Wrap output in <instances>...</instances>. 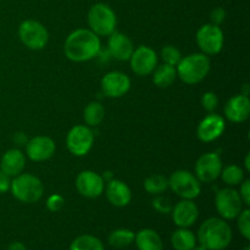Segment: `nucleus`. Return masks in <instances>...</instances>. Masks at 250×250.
<instances>
[{
  "label": "nucleus",
  "instance_id": "obj_1",
  "mask_svg": "<svg viewBox=\"0 0 250 250\" xmlns=\"http://www.w3.org/2000/svg\"><path fill=\"white\" fill-rule=\"evenodd\" d=\"M102 43L100 38L87 28H78L71 32L63 44V53L68 60L84 62L94 59L99 54Z\"/></svg>",
  "mask_w": 250,
  "mask_h": 250
},
{
  "label": "nucleus",
  "instance_id": "obj_2",
  "mask_svg": "<svg viewBox=\"0 0 250 250\" xmlns=\"http://www.w3.org/2000/svg\"><path fill=\"white\" fill-rule=\"evenodd\" d=\"M231 226L220 217H210L205 220L198 229L197 242L208 250H224L231 244Z\"/></svg>",
  "mask_w": 250,
  "mask_h": 250
},
{
  "label": "nucleus",
  "instance_id": "obj_3",
  "mask_svg": "<svg viewBox=\"0 0 250 250\" xmlns=\"http://www.w3.org/2000/svg\"><path fill=\"white\" fill-rule=\"evenodd\" d=\"M210 59L203 53H194L181 59L176 66L177 77L183 83L194 85L207 78L210 72Z\"/></svg>",
  "mask_w": 250,
  "mask_h": 250
},
{
  "label": "nucleus",
  "instance_id": "obj_4",
  "mask_svg": "<svg viewBox=\"0 0 250 250\" xmlns=\"http://www.w3.org/2000/svg\"><path fill=\"white\" fill-rule=\"evenodd\" d=\"M12 195L19 202L32 204L43 197L44 186L38 177L31 173H20L19 176L11 180Z\"/></svg>",
  "mask_w": 250,
  "mask_h": 250
},
{
  "label": "nucleus",
  "instance_id": "obj_5",
  "mask_svg": "<svg viewBox=\"0 0 250 250\" xmlns=\"http://www.w3.org/2000/svg\"><path fill=\"white\" fill-rule=\"evenodd\" d=\"M89 29L98 37H109L116 31L117 17L114 10L104 2H98L88 12Z\"/></svg>",
  "mask_w": 250,
  "mask_h": 250
},
{
  "label": "nucleus",
  "instance_id": "obj_6",
  "mask_svg": "<svg viewBox=\"0 0 250 250\" xmlns=\"http://www.w3.org/2000/svg\"><path fill=\"white\" fill-rule=\"evenodd\" d=\"M168 187L182 199L193 200L200 194V182L197 176L187 170H177L168 178Z\"/></svg>",
  "mask_w": 250,
  "mask_h": 250
},
{
  "label": "nucleus",
  "instance_id": "obj_7",
  "mask_svg": "<svg viewBox=\"0 0 250 250\" xmlns=\"http://www.w3.org/2000/svg\"><path fill=\"white\" fill-rule=\"evenodd\" d=\"M19 37L31 50H42L49 42L48 29L36 20H26L19 27Z\"/></svg>",
  "mask_w": 250,
  "mask_h": 250
},
{
  "label": "nucleus",
  "instance_id": "obj_8",
  "mask_svg": "<svg viewBox=\"0 0 250 250\" xmlns=\"http://www.w3.org/2000/svg\"><path fill=\"white\" fill-rule=\"evenodd\" d=\"M224 32L220 26L207 23L197 32V44L203 54L207 56L216 55L224 48Z\"/></svg>",
  "mask_w": 250,
  "mask_h": 250
},
{
  "label": "nucleus",
  "instance_id": "obj_9",
  "mask_svg": "<svg viewBox=\"0 0 250 250\" xmlns=\"http://www.w3.org/2000/svg\"><path fill=\"white\" fill-rule=\"evenodd\" d=\"M94 143V134L92 129L84 125L72 127L66 137V146L68 151L75 156H84L92 149Z\"/></svg>",
  "mask_w": 250,
  "mask_h": 250
},
{
  "label": "nucleus",
  "instance_id": "obj_10",
  "mask_svg": "<svg viewBox=\"0 0 250 250\" xmlns=\"http://www.w3.org/2000/svg\"><path fill=\"white\" fill-rule=\"evenodd\" d=\"M215 207L222 219L233 220L237 219L239 212L243 210V202L237 190L232 188H224L216 193Z\"/></svg>",
  "mask_w": 250,
  "mask_h": 250
},
{
  "label": "nucleus",
  "instance_id": "obj_11",
  "mask_svg": "<svg viewBox=\"0 0 250 250\" xmlns=\"http://www.w3.org/2000/svg\"><path fill=\"white\" fill-rule=\"evenodd\" d=\"M222 171V160L219 154L205 153L195 164V176L203 183H211L220 177Z\"/></svg>",
  "mask_w": 250,
  "mask_h": 250
},
{
  "label": "nucleus",
  "instance_id": "obj_12",
  "mask_svg": "<svg viewBox=\"0 0 250 250\" xmlns=\"http://www.w3.org/2000/svg\"><path fill=\"white\" fill-rule=\"evenodd\" d=\"M129 62L132 71L136 75L142 77L149 76L158 66V54L149 46L141 45L133 50V54L129 58Z\"/></svg>",
  "mask_w": 250,
  "mask_h": 250
},
{
  "label": "nucleus",
  "instance_id": "obj_13",
  "mask_svg": "<svg viewBox=\"0 0 250 250\" xmlns=\"http://www.w3.org/2000/svg\"><path fill=\"white\" fill-rule=\"evenodd\" d=\"M76 188L82 197L94 199L104 193L105 180L99 173L85 170L76 178Z\"/></svg>",
  "mask_w": 250,
  "mask_h": 250
},
{
  "label": "nucleus",
  "instance_id": "obj_14",
  "mask_svg": "<svg viewBox=\"0 0 250 250\" xmlns=\"http://www.w3.org/2000/svg\"><path fill=\"white\" fill-rule=\"evenodd\" d=\"M131 88V80L128 76L120 71H111L102 80V89L109 98H121L128 93Z\"/></svg>",
  "mask_w": 250,
  "mask_h": 250
},
{
  "label": "nucleus",
  "instance_id": "obj_15",
  "mask_svg": "<svg viewBox=\"0 0 250 250\" xmlns=\"http://www.w3.org/2000/svg\"><path fill=\"white\" fill-rule=\"evenodd\" d=\"M225 128H226V125H225L224 117L214 114V112H210L198 125L197 136L199 141L204 142V143H210V142H214L220 138L224 134Z\"/></svg>",
  "mask_w": 250,
  "mask_h": 250
},
{
  "label": "nucleus",
  "instance_id": "obj_16",
  "mask_svg": "<svg viewBox=\"0 0 250 250\" xmlns=\"http://www.w3.org/2000/svg\"><path fill=\"white\" fill-rule=\"evenodd\" d=\"M55 143L46 136H37L26 143V154L32 161L42 163L49 160L55 153Z\"/></svg>",
  "mask_w": 250,
  "mask_h": 250
},
{
  "label": "nucleus",
  "instance_id": "obj_17",
  "mask_svg": "<svg viewBox=\"0 0 250 250\" xmlns=\"http://www.w3.org/2000/svg\"><path fill=\"white\" fill-rule=\"evenodd\" d=\"M172 220L175 225L180 229H188L197 222L199 216V210L193 200L182 199L178 202L171 210Z\"/></svg>",
  "mask_w": 250,
  "mask_h": 250
},
{
  "label": "nucleus",
  "instance_id": "obj_18",
  "mask_svg": "<svg viewBox=\"0 0 250 250\" xmlns=\"http://www.w3.org/2000/svg\"><path fill=\"white\" fill-rule=\"evenodd\" d=\"M225 115L233 124H241L250 115V100L247 95L238 94L229 99L225 105Z\"/></svg>",
  "mask_w": 250,
  "mask_h": 250
},
{
  "label": "nucleus",
  "instance_id": "obj_19",
  "mask_svg": "<svg viewBox=\"0 0 250 250\" xmlns=\"http://www.w3.org/2000/svg\"><path fill=\"white\" fill-rule=\"evenodd\" d=\"M107 46H109L110 54L120 61L129 60L134 50L133 42L129 39V37L116 31L109 36Z\"/></svg>",
  "mask_w": 250,
  "mask_h": 250
},
{
  "label": "nucleus",
  "instance_id": "obj_20",
  "mask_svg": "<svg viewBox=\"0 0 250 250\" xmlns=\"http://www.w3.org/2000/svg\"><path fill=\"white\" fill-rule=\"evenodd\" d=\"M105 194L111 205L124 208L131 203L132 193L128 186L120 180H111L105 187Z\"/></svg>",
  "mask_w": 250,
  "mask_h": 250
},
{
  "label": "nucleus",
  "instance_id": "obj_21",
  "mask_svg": "<svg viewBox=\"0 0 250 250\" xmlns=\"http://www.w3.org/2000/svg\"><path fill=\"white\" fill-rule=\"evenodd\" d=\"M26 166V156L20 149H10L5 151L0 160V170L10 177H16L23 172Z\"/></svg>",
  "mask_w": 250,
  "mask_h": 250
},
{
  "label": "nucleus",
  "instance_id": "obj_22",
  "mask_svg": "<svg viewBox=\"0 0 250 250\" xmlns=\"http://www.w3.org/2000/svg\"><path fill=\"white\" fill-rule=\"evenodd\" d=\"M138 250H163V241L159 233L154 229H141L134 237Z\"/></svg>",
  "mask_w": 250,
  "mask_h": 250
},
{
  "label": "nucleus",
  "instance_id": "obj_23",
  "mask_svg": "<svg viewBox=\"0 0 250 250\" xmlns=\"http://www.w3.org/2000/svg\"><path fill=\"white\" fill-rule=\"evenodd\" d=\"M177 78V71L175 66L161 63L153 71V82L159 88H167Z\"/></svg>",
  "mask_w": 250,
  "mask_h": 250
},
{
  "label": "nucleus",
  "instance_id": "obj_24",
  "mask_svg": "<svg viewBox=\"0 0 250 250\" xmlns=\"http://www.w3.org/2000/svg\"><path fill=\"white\" fill-rule=\"evenodd\" d=\"M175 250H192L197 246V236L188 229H178L171 236Z\"/></svg>",
  "mask_w": 250,
  "mask_h": 250
},
{
  "label": "nucleus",
  "instance_id": "obj_25",
  "mask_svg": "<svg viewBox=\"0 0 250 250\" xmlns=\"http://www.w3.org/2000/svg\"><path fill=\"white\" fill-rule=\"evenodd\" d=\"M105 116V109L100 103L92 102L85 106L84 111H83V119L88 126L95 127L100 125V122L104 120Z\"/></svg>",
  "mask_w": 250,
  "mask_h": 250
},
{
  "label": "nucleus",
  "instance_id": "obj_26",
  "mask_svg": "<svg viewBox=\"0 0 250 250\" xmlns=\"http://www.w3.org/2000/svg\"><path fill=\"white\" fill-rule=\"evenodd\" d=\"M136 233L132 232L131 229H120L116 231L111 232L109 236V244L116 249H122L128 247L134 242Z\"/></svg>",
  "mask_w": 250,
  "mask_h": 250
},
{
  "label": "nucleus",
  "instance_id": "obj_27",
  "mask_svg": "<svg viewBox=\"0 0 250 250\" xmlns=\"http://www.w3.org/2000/svg\"><path fill=\"white\" fill-rule=\"evenodd\" d=\"M70 250H104V244L92 234H82L71 243Z\"/></svg>",
  "mask_w": 250,
  "mask_h": 250
},
{
  "label": "nucleus",
  "instance_id": "obj_28",
  "mask_svg": "<svg viewBox=\"0 0 250 250\" xmlns=\"http://www.w3.org/2000/svg\"><path fill=\"white\" fill-rule=\"evenodd\" d=\"M168 188V178L163 175H151L144 181V189L153 195L163 194Z\"/></svg>",
  "mask_w": 250,
  "mask_h": 250
},
{
  "label": "nucleus",
  "instance_id": "obj_29",
  "mask_svg": "<svg viewBox=\"0 0 250 250\" xmlns=\"http://www.w3.org/2000/svg\"><path fill=\"white\" fill-rule=\"evenodd\" d=\"M222 181L229 187L239 186L244 181V171L238 165H229L222 168L221 175Z\"/></svg>",
  "mask_w": 250,
  "mask_h": 250
},
{
  "label": "nucleus",
  "instance_id": "obj_30",
  "mask_svg": "<svg viewBox=\"0 0 250 250\" xmlns=\"http://www.w3.org/2000/svg\"><path fill=\"white\" fill-rule=\"evenodd\" d=\"M160 55H161V59H163L164 63L175 66V67L178 65V62L181 61V59H182L181 51L173 45L164 46V48L161 49Z\"/></svg>",
  "mask_w": 250,
  "mask_h": 250
},
{
  "label": "nucleus",
  "instance_id": "obj_31",
  "mask_svg": "<svg viewBox=\"0 0 250 250\" xmlns=\"http://www.w3.org/2000/svg\"><path fill=\"white\" fill-rule=\"evenodd\" d=\"M238 221H237V226H238V229L241 231V234L249 241L250 239V210L247 208V209H243L239 215L237 216Z\"/></svg>",
  "mask_w": 250,
  "mask_h": 250
},
{
  "label": "nucleus",
  "instance_id": "obj_32",
  "mask_svg": "<svg viewBox=\"0 0 250 250\" xmlns=\"http://www.w3.org/2000/svg\"><path fill=\"white\" fill-rule=\"evenodd\" d=\"M153 207L156 211L161 212V214H168L172 210V204L168 198L164 197V195H156L153 200Z\"/></svg>",
  "mask_w": 250,
  "mask_h": 250
},
{
  "label": "nucleus",
  "instance_id": "obj_33",
  "mask_svg": "<svg viewBox=\"0 0 250 250\" xmlns=\"http://www.w3.org/2000/svg\"><path fill=\"white\" fill-rule=\"evenodd\" d=\"M202 105L207 111L214 112L219 105V98L214 92H207L202 97Z\"/></svg>",
  "mask_w": 250,
  "mask_h": 250
},
{
  "label": "nucleus",
  "instance_id": "obj_34",
  "mask_svg": "<svg viewBox=\"0 0 250 250\" xmlns=\"http://www.w3.org/2000/svg\"><path fill=\"white\" fill-rule=\"evenodd\" d=\"M63 205H65V198L60 194H51L46 200V208L51 212L60 211Z\"/></svg>",
  "mask_w": 250,
  "mask_h": 250
},
{
  "label": "nucleus",
  "instance_id": "obj_35",
  "mask_svg": "<svg viewBox=\"0 0 250 250\" xmlns=\"http://www.w3.org/2000/svg\"><path fill=\"white\" fill-rule=\"evenodd\" d=\"M225 20H226V11L222 7H216L210 14V21H211L210 23L215 24V26L222 24L225 22Z\"/></svg>",
  "mask_w": 250,
  "mask_h": 250
},
{
  "label": "nucleus",
  "instance_id": "obj_36",
  "mask_svg": "<svg viewBox=\"0 0 250 250\" xmlns=\"http://www.w3.org/2000/svg\"><path fill=\"white\" fill-rule=\"evenodd\" d=\"M239 195L243 202L244 205L249 207L250 205V181L246 180L241 183V190H239Z\"/></svg>",
  "mask_w": 250,
  "mask_h": 250
},
{
  "label": "nucleus",
  "instance_id": "obj_37",
  "mask_svg": "<svg viewBox=\"0 0 250 250\" xmlns=\"http://www.w3.org/2000/svg\"><path fill=\"white\" fill-rule=\"evenodd\" d=\"M11 187V177L0 170V194H4Z\"/></svg>",
  "mask_w": 250,
  "mask_h": 250
},
{
  "label": "nucleus",
  "instance_id": "obj_38",
  "mask_svg": "<svg viewBox=\"0 0 250 250\" xmlns=\"http://www.w3.org/2000/svg\"><path fill=\"white\" fill-rule=\"evenodd\" d=\"M14 141L16 142L19 146H26V143L28 142V141H27L26 137H24L23 133H16V134H15Z\"/></svg>",
  "mask_w": 250,
  "mask_h": 250
},
{
  "label": "nucleus",
  "instance_id": "obj_39",
  "mask_svg": "<svg viewBox=\"0 0 250 250\" xmlns=\"http://www.w3.org/2000/svg\"><path fill=\"white\" fill-rule=\"evenodd\" d=\"M7 250H27V249H26V246H24L23 243H21V242H14V243L10 244Z\"/></svg>",
  "mask_w": 250,
  "mask_h": 250
},
{
  "label": "nucleus",
  "instance_id": "obj_40",
  "mask_svg": "<svg viewBox=\"0 0 250 250\" xmlns=\"http://www.w3.org/2000/svg\"><path fill=\"white\" fill-rule=\"evenodd\" d=\"M246 168H247V171H250V164H249V154H248V155H247V158H246Z\"/></svg>",
  "mask_w": 250,
  "mask_h": 250
},
{
  "label": "nucleus",
  "instance_id": "obj_41",
  "mask_svg": "<svg viewBox=\"0 0 250 250\" xmlns=\"http://www.w3.org/2000/svg\"><path fill=\"white\" fill-rule=\"evenodd\" d=\"M192 250H208V249L205 248L204 246H202V244H199V246H195Z\"/></svg>",
  "mask_w": 250,
  "mask_h": 250
},
{
  "label": "nucleus",
  "instance_id": "obj_42",
  "mask_svg": "<svg viewBox=\"0 0 250 250\" xmlns=\"http://www.w3.org/2000/svg\"><path fill=\"white\" fill-rule=\"evenodd\" d=\"M243 250H250V246H247V247H246V248H244Z\"/></svg>",
  "mask_w": 250,
  "mask_h": 250
}]
</instances>
